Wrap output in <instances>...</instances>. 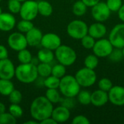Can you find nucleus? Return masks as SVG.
<instances>
[{"instance_id":"nucleus-1","label":"nucleus","mask_w":124,"mask_h":124,"mask_svg":"<svg viewBox=\"0 0 124 124\" xmlns=\"http://www.w3.org/2000/svg\"><path fill=\"white\" fill-rule=\"evenodd\" d=\"M53 109V104L46 97H38L31 105V116L33 119L40 123L41 121L52 116Z\"/></svg>"},{"instance_id":"nucleus-2","label":"nucleus","mask_w":124,"mask_h":124,"mask_svg":"<svg viewBox=\"0 0 124 124\" xmlns=\"http://www.w3.org/2000/svg\"><path fill=\"white\" fill-rule=\"evenodd\" d=\"M17 79L24 84L33 82L38 77L37 66L32 62L21 63L15 68V75Z\"/></svg>"},{"instance_id":"nucleus-3","label":"nucleus","mask_w":124,"mask_h":124,"mask_svg":"<svg viewBox=\"0 0 124 124\" xmlns=\"http://www.w3.org/2000/svg\"><path fill=\"white\" fill-rule=\"evenodd\" d=\"M59 89L62 94L65 97H75L81 89V86L75 76L67 75L60 78Z\"/></svg>"},{"instance_id":"nucleus-4","label":"nucleus","mask_w":124,"mask_h":124,"mask_svg":"<svg viewBox=\"0 0 124 124\" xmlns=\"http://www.w3.org/2000/svg\"><path fill=\"white\" fill-rule=\"evenodd\" d=\"M54 56L59 63L66 66H70L76 62L77 54L75 50L69 46L60 45L55 49Z\"/></svg>"},{"instance_id":"nucleus-5","label":"nucleus","mask_w":124,"mask_h":124,"mask_svg":"<svg viewBox=\"0 0 124 124\" xmlns=\"http://www.w3.org/2000/svg\"><path fill=\"white\" fill-rule=\"evenodd\" d=\"M87 24L80 20L71 21L67 26V33L69 36L74 39H81L84 36L88 34Z\"/></svg>"},{"instance_id":"nucleus-6","label":"nucleus","mask_w":124,"mask_h":124,"mask_svg":"<svg viewBox=\"0 0 124 124\" xmlns=\"http://www.w3.org/2000/svg\"><path fill=\"white\" fill-rule=\"evenodd\" d=\"M75 78L79 85L83 87H90L97 81V74L94 70L86 67L78 70L75 75Z\"/></svg>"},{"instance_id":"nucleus-7","label":"nucleus","mask_w":124,"mask_h":124,"mask_svg":"<svg viewBox=\"0 0 124 124\" xmlns=\"http://www.w3.org/2000/svg\"><path fill=\"white\" fill-rule=\"evenodd\" d=\"M19 13L22 19L31 21L33 20L39 14L38 3L33 0H26L23 1Z\"/></svg>"},{"instance_id":"nucleus-8","label":"nucleus","mask_w":124,"mask_h":124,"mask_svg":"<svg viewBox=\"0 0 124 124\" xmlns=\"http://www.w3.org/2000/svg\"><path fill=\"white\" fill-rule=\"evenodd\" d=\"M114 48L122 49L124 46V23L116 25L110 32L108 39Z\"/></svg>"},{"instance_id":"nucleus-9","label":"nucleus","mask_w":124,"mask_h":124,"mask_svg":"<svg viewBox=\"0 0 124 124\" xmlns=\"http://www.w3.org/2000/svg\"><path fill=\"white\" fill-rule=\"evenodd\" d=\"M113 49L114 47L109 39L102 38L95 42L92 50L93 53L98 57H107L110 56Z\"/></svg>"},{"instance_id":"nucleus-10","label":"nucleus","mask_w":124,"mask_h":124,"mask_svg":"<svg viewBox=\"0 0 124 124\" xmlns=\"http://www.w3.org/2000/svg\"><path fill=\"white\" fill-rule=\"evenodd\" d=\"M111 11L108 8L106 2L100 1L92 8V17L97 22L103 23L106 21L110 16Z\"/></svg>"},{"instance_id":"nucleus-11","label":"nucleus","mask_w":124,"mask_h":124,"mask_svg":"<svg viewBox=\"0 0 124 124\" xmlns=\"http://www.w3.org/2000/svg\"><path fill=\"white\" fill-rule=\"evenodd\" d=\"M7 43L12 49L17 52L25 49L28 46L25 36L21 32H15L10 34L8 37Z\"/></svg>"},{"instance_id":"nucleus-12","label":"nucleus","mask_w":124,"mask_h":124,"mask_svg":"<svg viewBox=\"0 0 124 124\" xmlns=\"http://www.w3.org/2000/svg\"><path fill=\"white\" fill-rule=\"evenodd\" d=\"M109 102L116 106L124 105V87L122 86H113L108 92Z\"/></svg>"},{"instance_id":"nucleus-13","label":"nucleus","mask_w":124,"mask_h":124,"mask_svg":"<svg viewBox=\"0 0 124 124\" xmlns=\"http://www.w3.org/2000/svg\"><path fill=\"white\" fill-rule=\"evenodd\" d=\"M61 39L58 35L52 33H48L43 35L40 44L44 48L53 51L57 49L61 45Z\"/></svg>"},{"instance_id":"nucleus-14","label":"nucleus","mask_w":124,"mask_h":124,"mask_svg":"<svg viewBox=\"0 0 124 124\" xmlns=\"http://www.w3.org/2000/svg\"><path fill=\"white\" fill-rule=\"evenodd\" d=\"M15 75V68L8 58L0 60V78L11 80Z\"/></svg>"},{"instance_id":"nucleus-15","label":"nucleus","mask_w":124,"mask_h":124,"mask_svg":"<svg viewBox=\"0 0 124 124\" xmlns=\"http://www.w3.org/2000/svg\"><path fill=\"white\" fill-rule=\"evenodd\" d=\"M109 102L108 93L101 89H97L91 94V104L95 107H102Z\"/></svg>"},{"instance_id":"nucleus-16","label":"nucleus","mask_w":124,"mask_h":124,"mask_svg":"<svg viewBox=\"0 0 124 124\" xmlns=\"http://www.w3.org/2000/svg\"><path fill=\"white\" fill-rule=\"evenodd\" d=\"M70 110L68 108L61 105L53 109L51 117L58 124L66 122L70 118Z\"/></svg>"},{"instance_id":"nucleus-17","label":"nucleus","mask_w":124,"mask_h":124,"mask_svg":"<svg viewBox=\"0 0 124 124\" xmlns=\"http://www.w3.org/2000/svg\"><path fill=\"white\" fill-rule=\"evenodd\" d=\"M16 24L15 17L8 12H4L0 15V31H9L14 28Z\"/></svg>"},{"instance_id":"nucleus-18","label":"nucleus","mask_w":124,"mask_h":124,"mask_svg":"<svg viewBox=\"0 0 124 124\" xmlns=\"http://www.w3.org/2000/svg\"><path fill=\"white\" fill-rule=\"evenodd\" d=\"M107 33L106 26L101 22H96L92 23L88 28V34L94 38L100 39L103 38Z\"/></svg>"},{"instance_id":"nucleus-19","label":"nucleus","mask_w":124,"mask_h":124,"mask_svg":"<svg viewBox=\"0 0 124 124\" xmlns=\"http://www.w3.org/2000/svg\"><path fill=\"white\" fill-rule=\"evenodd\" d=\"M25 33V38L28 45L31 46H36L41 44L43 34L39 28L33 27Z\"/></svg>"},{"instance_id":"nucleus-20","label":"nucleus","mask_w":124,"mask_h":124,"mask_svg":"<svg viewBox=\"0 0 124 124\" xmlns=\"http://www.w3.org/2000/svg\"><path fill=\"white\" fill-rule=\"evenodd\" d=\"M38 60L41 62L44 63H50L54 57V54L53 53L52 50H50L46 48L41 49L38 52Z\"/></svg>"},{"instance_id":"nucleus-21","label":"nucleus","mask_w":124,"mask_h":124,"mask_svg":"<svg viewBox=\"0 0 124 124\" xmlns=\"http://www.w3.org/2000/svg\"><path fill=\"white\" fill-rule=\"evenodd\" d=\"M38 3V12L44 17H49L52 14L53 8L52 4L46 1H40Z\"/></svg>"},{"instance_id":"nucleus-22","label":"nucleus","mask_w":124,"mask_h":124,"mask_svg":"<svg viewBox=\"0 0 124 124\" xmlns=\"http://www.w3.org/2000/svg\"><path fill=\"white\" fill-rule=\"evenodd\" d=\"M14 89V84L11 80L0 78V94L1 95L9 96Z\"/></svg>"},{"instance_id":"nucleus-23","label":"nucleus","mask_w":124,"mask_h":124,"mask_svg":"<svg viewBox=\"0 0 124 124\" xmlns=\"http://www.w3.org/2000/svg\"><path fill=\"white\" fill-rule=\"evenodd\" d=\"M87 7H88L81 0H79L74 3L73 8H72V11H73V13L76 16L81 17L86 14Z\"/></svg>"},{"instance_id":"nucleus-24","label":"nucleus","mask_w":124,"mask_h":124,"mask_svg":"<svg viewBox=\"0 0 124 124\" xmlns=\"http://www.w3.org/2000/svg\"><path fill=\"white\" fill-rule=\"evenodd\" d=\"M52 67L49 65V63L41 62L37 65V71L39 76L43 78L48 77L52 73Z\"/></svg>"},{"instance_id":"nucleus-25","label":"nucleus","mask_w":124,"mask_h":124,"mask_svg":"<svg viewBox=\"0 0 124 124\" xmlns=\"http://www.w3.org/2000/svg\"><path fill=\"white\" fill-rule=\"evenodd\" d=\"M45 97L52 104H56L61 100L60 93L57 89H48L46 92Z\"/></svg>"},{"instance_id":"nucleus-26","label":"nucleus","mask_w":124,"mask_h":124,"mask_svg":"<svg viewBox=\"0 0 124 124\" xmlns=\"http://www.w3.org/2000/svg\"><path fill=\"white\" fill-rule=\"evenodd\" d=\"M60 83V78H57L52 75L46 78L44 81V85L47 89H58Z\"/></svg>"},{"instance_id":"nucleus-27","label":"nucleus","mask_w":124,"mask_h":124,"mask_svg":"<svg viewBox=\"0 0 124 124\" xmlns=\"http://www.w3.org/2000/svg\"><path fill=\"white\" fill-rule=\"evenodd\" d=\"M99 64L98 57L94 54L87 55L84 59V65L86 68L94 70Z\"/></svg>"},{"instance_id":"nucleus-28","label":"nucleus","mask_w":124,"mask_h":124,"mask_svg":"<svg viewBox=\"0 0 124 124\" xmlns=\"http://www.w3.org/2000/svg\"><path fill=\"white\" fill-rule=\"evenodd\" d=\"M91 94L92 93H90L86 90H83V91L80 90V92L77 95V99L78 102L83 105H88L91 104Z\"/></svg>"},{"instance_id":"nucleus-29","label":"nucleus","mask_w":124,"mask_h":124,"mask_svg":"<svg viewBox=\"0 0 124 124\" xmlns=\"http://www.w3.org/2000/svg\"><path fill=\"white\" fill-rule=\"evenodd\" d=\"M17 59L21 63H29L32 61V54L30 51L28 49H23L18 52L17 54Z\"/></svg>"},{"instance_id":"nucleus-30","label":"nucleus","mask_w":124,"mask_h":124,"mask_svg":"<svg viewBox=\"0 0 124 124\" xmlns=\"http://www.w3.org/2000/svg\"><path fill=\"white\" fill-rule=\"evenodd\" d=\"M65 73H66L65 66L60 64V63L57 64V65H54L52 68V73H51V75H52V76H55L57 78H61L64 76H65Z\"/></svg>"},{"instance_id":"nucleus-31","label":"nucleus","mask_w":124,"mask_h":124,"mask_svg":"<svg viewBox=\"0 0 124 124\" xmlns=\"http://www.w3.org/2000/svg\"><path fill=\"white\" fill-rule=\"evenodd\" d=\"M17 28L20 32L27 33L28 31H29L31 29H32L33 28V24L31 20H27L23 19L17 23Z\"/></svg>"},{"instance_id":"nucleus-32","label":"nucleus","mask_w":124,"mask_h":124,"mask_svg":"<svg viewBox=\"0 0 124 124\" xmlns=\"http://www.w3.org/2000/svg\"><path fill=\"white\" fill-rule=\"evenodd\" d=\"M81 45L83 46V47H84L86 49H92L96 42L95 39L89 34H86V36H84L81 39Z\"/></svg>"},{"instance_id":"nucleus-33","label":"nucleus","mask_w":124,"mask_h":124,"mask_svg":"<svg viewBox=\"0 0 124 124\" xmlns=\"http://www.w3.org/2000/svg\"><path fill=\"white\" fill-rule=\"evenodd\" d=\"M9 113L15 118H19L23 116V110L19 104H11L9 107Z\"/></svg>"},{"instance_id":"nucleus-34","label":"nucleus","mask_w":124,"mask_h":124,"mask_svg":"<svg viewBox=\"0 0 124 124\" xmlns=\"http://www.w3.org/2000/svg\"><path fill=\"white\" fill-rule=\"evenodd\" d=\"M113 86V82L108 78H102L98 82V87L100 89L108 92Z\"/></svg>"},{"instance_id":"nucleus-35","label":"nucleus","mask_w":124,"mask_h":124,"mask_svg":"<svg viewBox=\"0 0 124 124\" xmlns=\"http://www.w3.org/2000/svg\"><path fill=\"white\" fill-rule=\"evenodd\" d=\"M17 122V118L12 116L9 113H3L0 114V124H15Z\"/></svg>"},{"instance_id":"nucleus-36","label":"nucleus","mask_w":124,"mask_h":124,"mask_svg":"<svg viewBox=\"0 0 124 124\" xmlns=\"http://www.w3.org/2000/svg\"><path fill=\"white\" fill-rule=\"evenodd\" d=\"M9 100L11 104H20L22 101L23 96L20 91L14 89L9 94Z\"/></svg>"},{"instance_id":"nucleus-37","label":"nucleus","mask_w":124,"mask_h":124,"mask_svg":"<svg viewBox=\"0 0 124 124\" xmlns=\"http://www.w3.org/2000/svg\"><path fill=\"white\" fill-rule=\"evenodd\" d=\"M21 3L17 0H9L8 1V9L10 12L13 14H17L20 12L21 8Z\"/></svg>"},{"instance_id":"nucleus-38","label":"nucleus","mask_w":124,"mask_h":124,"mask_svg":"<svg viewBox=\"0 0 124 124\" xmlns=\"http://www.w3.org/2000/svg\"><path fill=\"white\" fill-rule=\"evenodd\" d=\"M106 4L111 12H118L123 5L122 0H107Z\"/></svg>"},{"instance_id":"nucleus-39","label":"nucleus","mask_w":124,"mask_h":124,"mask_svg":"<svg viewBox=\"0 0 124 124\" xmlns=\"http://www.w3.org/2000/svg\"><path fill=\"white\" fill-rule=\"evenodd\" d=\"M109 57L110 58L111 60H113L114 62H118V61L121 60V59L124 57L122 49H117V48H116V49H113V50L111 52V54H110Z\"/></svg>"},{"instance_id":"nucleus-40","label":"nucleus","mask_w":124,"mask_h":124,"mask_svg":"<svg viewBox=\"0 0 124 124\" xmlns=\"http://www.w3.org/2000/svg\"><path fill=\"white\" fill-rule=\"evenodd\" d=\"M73 124H89L90 121L89 120L84 116L79 115L73 118L72 121Z\"/></svg>"},{"instance_id":"nucleus-41","label":"nucleus","mask_w":124,"mask_h":124,"mask_svg":"<svg viewBox=\"0 0 124 124\" xmlns=\"http://www.w3.org/2000/svg\"><path fill=\"white\" fill-rule=\"evenodd\" d=\"M62 105L65 106V107H66V108H68V109L73 108V106H74V102H73V97H66V99L63 102Z\"/></svg>"},{"instance_id":"nucleus-42","label":"nucleus","mask_w":124,"mask_h":124,"mask_svg":"<svg viewBox=\"0 0 124 124\" xmlns=\"http://www.w3.org/2000/svg\"><path fill=\"white\" fill-rule=\"evenodd\" d=\"M6 58H8V51L4 46L0 45V60Z\"/></svg>"},{"instance_id":"nucleus-43","label":"nucleus","mask_w":124,"mask_h":124,"mask_svg":"<svg viewBox=\"0 0 124 124\" xmlns=\"http://www.w3.org/2000/svg\"><path fill=\"white\" fill-rule=\"evenodd\" d=\"M87 7H92L95 4H97L98 2L100 1V0H81Z\"/></svg>"},{"instance_id":"nucleus-44","label":"nucleus","mask_w":124,"mask_h":124,"mask_svg":"<svg viewBox=\"0 0 124 124\" xmlns=\"http://www.w3.org/2000/svg\"><path fill=\"white\" fill-rule=\"evenodd\" d=\"M40 124H57V123L52 118V117H49V118H47L43 121H41L40 122Z\"/></svg>"},{"instance_id":"nucleus-45","label":"nucleus","mask_w":124,"mask_h":124,"mask_svg":"<svg viewBox=\"0 0 124 124\" xmlns=\"http://www.w3.org/2000/svg\"><path fill=\"white\" fill-rule=\"evenodd\" d=\"M118 12V17H119V19L123 23H124V4H123L121 6V7L119 9Z\"/></svg>"},{"instance_id":"nucleus-46","label":"nucleus","mask_w":124,"mask_h":124,"mask_svg":"<svg viewBox=\"0 0 124 124\" xmlns=\"http://www.w3.org/2000/svg\"><path fill=\"white\" fill-rule=\"evenodd\" d=\"M4 112H6V107L2 102H0V114L3 113Z\"/></svg>"},{"instance_id":"nucleus-47","label":"nucleus","mask_w":124,"mask_h":124,"mask_svg":"<svg viewBox=\"0 0 124 124\" xmlns=\"http://www.w3.org/2000/svg\"><path fill=\"white\" fill-rule=\"evenodd\" d=\"M39 123L37 121H36V120H34V121H26V122H25L24 124H37Z\"/></svg>"},{"instance_id":"nucleus-48","label":"nucleus","mask_w":124,"mask_h":124,"mask_svg":"<svg viewBox=\"0 0 124 124\" xmlns=\"http://www.w3.org/2000/svg\"><path fill=\"white\" fill-rule=\"evenodd\" d=\"M122 49V52H123V56H124V46L121 49Z\"/></svg>"},{"instance_id":"nucleus-49","label":"nucleus","mask_w":124,"mask_h":124,"mask_svg":"<svg viewBox=\"0 0 124 124\" xmlns=\"http://www.w3.org/2000/svg\"><path fill=\"white\" fill-rule=\"evenodd\" d=\"M17 1H20V2H22V1H26V0H17Z\"/></svg>"},{"instance_id":"nucleus-50","label":"nucleus","mask_w":124,"mask_h":124,"mask_svg":"<svg viewBox=\"0 0 124 124\" xmlns=\"http://www.w3.org/2000/svg\"><path fill=\"white\" fill-rule=\"evenodd\" d=\"M1 12H1V7H0V15L1 14Z\"/></svg>"},{"instance_id":"nucleus-51","label":"nucleus","mask_w":124,"mask_h":124,"mask_svg":"<svg viewBox=\"0 0 124 124\" xmlns=\"http://www.w3.org/2000/svg\"><path fill=\"white\" fill-rule=\"evenodd\" d=\"M0 1H1V0H0Z\"/></svg>"}]
</instances>
